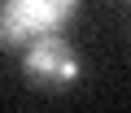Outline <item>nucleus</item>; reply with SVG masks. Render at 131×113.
<instances>
[{
	"label": "nucleus",
	"mask_w": 131,
	"mask_h": 113,
	"mask_svg": "<svg viewBox=\"0 0 131 113\" xmlns=\"http://www.w3.org/2000/svg\"><path fill=\"white\" fill-rule=\"evenodd\" d=\"M22 74L35 83V87H48V91H61L83 78V61L79 52L70 48L66 35H39L22 48Z\"/></svg>",
	"instance_id": "nucleus-2"
},
{
	"label": "nucleus",
	"mask_w": 131,
	"mask_h": 113,
	"mask_svg": "<svg viewBox=\"0 0 131 113\" xmlns=\"http://www.w3.org/2000/svg\"><path fill=\"white\" fill-rule=\"evenodd\" d=\"M83 0H0V48L22 52L39 35H66Z\"/></svg>",
	"instance_id": "nucleus-1"
}]
</instances>
